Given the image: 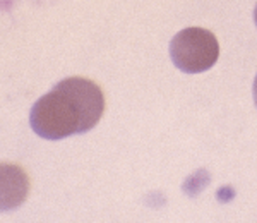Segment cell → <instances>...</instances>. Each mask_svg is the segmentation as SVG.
I'll return each mask as SVG.
<instances>
[{
  "label": "cell",
  "mask_w": 257,
  "mask_h": 223,
  "mask_svg": "<svg viewBox=\"0 0 257 223\" xmlns=\"http://www.w3.org/2000/svg\"><path fill=\"white\" fill-rule=\"evenodd\" d=\"M254 103L257 106V74H255V79H254Z\"/></svg>",
  "instance_id": "cell-3"
},
{
  "label": "cell",
  "mask_w": 257,
  "mask_h": 223,
  "mask_svg": "<svg viewBox=\"0 0 257 223\" xmlns=\"http://www.w3.org/2000/svg\"><path fill=\"white\" fill-rule=\"evenodd\" d=\"M170 57L182 72H206L218 62L219 45L209 30L197 26L185 28L170 41Z\"/></svg>",
  "instance_id": "cell-2"
},
{
  "label": "cell",
  "mask_w": 257,
  "mask_h": 223,
  "mask_svg": "<svg viewBox=\"0 0 257 223\" xmlns=\"http://www.w3.org/2000/svg\"><path fill=\"white\" fill-rule=\"evenodd\" d=\"M105 112V94L96 82L86 77H65L52 91L35 101L30 126L36 136L60 141L89 132Z\"/></svg>",
  "instance_id": "cell-1"
},
{
  "label": "cell",
  "mask_w": 257,
  "mask_h": 223,
  "mask_svg": "<svg viewBox=\"0 0 257 223\" xmlns=\"http://www.w3.org/2000/svg\"><path fill=\"white\" fill-rule=\"evenodd\" d=\"M254 21H255V26H257V6H255V9H254Z\"/></svg>",
  "instance_id": "cell-4"
}]
</instances>
